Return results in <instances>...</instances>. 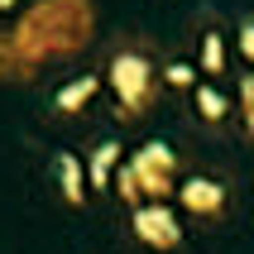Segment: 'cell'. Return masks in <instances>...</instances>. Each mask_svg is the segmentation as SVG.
<instances>
[{
    "label": "cell",
    "mask_w": 254,
    "mask_h": 254,
    "mask_svg": "<svg viewBox=\"0 0 254 254\" xmlns=\"http://www.w3.org/2000/svg\"><path fill=\"white\" fill-rule=\"evenodd\" d=\"M240 58H250V63H254V19H245V24H240Z\"/></svg>",
    "instance_id": "12"
},
{
    "label": "cell",
    "mask_w": 254,
    "mask_h": 254,
    "mask_svg": "<svg viewBox=\"0 0 254 254\" xmlns=\"http://www.w3.org/2000/svg\"><path fill=\"white\" fill-rule=\"evenodd\" d=\"M192 96H197V111H201V120H211V125H221L226 120V111H230V101L216 91L211 82H197L192 86Z\"/></svg>",
    "instance_id": "8"
},
{
    "label": "cell",
    "mask_w": 254,
    "mask_h": 254,
    "mask_svg": "<svg viewBox=\"0 0 254 254\" xmlns=\"http://www.w3.org/2000/svg\"><path fill=\"white\" fill-rule=\"evenodd\" d=\"M163 77H168L173 86H197V72L187 67V63H173V67H163Z\"/></svg>",
    "instance_id": "11"
},
{
    "label": "cell",
    "mask_w": 254,
    "mask_h": 254,
    "mask_svg": "<svg viewBox=\"0 0 254 254\" xmlns=\"http://www.w3.org/2000/svg\"><path fill=\"white\" fill-rule=\"evenodd\" d=\"M240 115H245V129L254 134V72L240 82Z\"/></svg>",
    "instance_id": "10"
},
{
    "label": "cell",
    "mask_w": 254,
    "mask_h": 254,
    "mask_svg": "<svg viewBox=\"0 0 254 254\" xmlns=\"http://www.w3.org/2000/svg\"><path fill=\"white\" fill-rule=\"evenodd\" d=\"M14 5H19V0H0V10H14Z\"/></svg>",
    "instance_id": "13"
},
{
    "label": "cell",
    "mask_w": 254,
    "mask_h": 254,
    "mask_svg": "<svg viewBox=\"0 0 254 254\" xmlns=\"http://www.w3.org/2000/svg\"><path fill=\"white\" fill-rule=\"evenodd\" d=\"M201 72H211V77H221L226 72V39L221 34H201Z\"/></svg>",
    "instance_id": "9"
},
{
    "label": "cell",
    "mask_w": 254,
    "mask_h": 254,
    "mask_svg": "<svg viewBox=\"0 0 254 254\" xmlns=\"http://www.w3.org/2000/svg\"><path fill=\"white\" fill-rule=\"evenodd\" d=\"M82 168H86V183H91V187H111L115 168H120V144H115V139H101Z\"/></svg>",
    "instance_id": "7"
},
{
    "label": "cell",
    "mask_w": 254,
    "mask_h": 254,
    "mask_svg": "<svg viewBox=\"0 0 254 254\" xmlns=\"http://www.w3.org/2000/svg\"><path fill=\"white\" fill-rule=\"evenodd\" d=\"M96 86H101V77H96V72H82V77H72L67 86H58L53 111H58V115H77V111L86 106V101L96 96Z\"/></svg>",
    "instance_id": "6"
},
{
    "label": "cell",
    "mask_w": 254,
    "mask_h": 254,
    "mask_svg": "<svg viewBox=\"0 0 254 254\" xmlns=\"http://www.w3.org/2000/svg\"><path fill=\"white\" fill-rule=\"evenodd\" d=\"M53 178H58V192H63V201L67 206H82L86 201V168L77 154H53Z\"/></svg>",
    "instance_id": "5"
},
{
    "label": "cell",
    "mask_w": 254,
    "mask_h": 254,
    "mask_svg": "<svg viewBox=\"0 0 254 254\" xmlns=\"http://www.w3.org/2000/svg\"><path fill=\"white\" fill-rule=\"evenodd\" d=\"M129 226L149 250H178L183 245V226H178V211H168V201H139L129 211Z\"/></svg>",
    "instance_id": "3"
},
{
    "label": "cell",
    "mask_w": 254,
    "mask_h": 254,
    "mask_svg": "<svg viewBox=\"0 0 254 254\" xmlns=\"http://www.w3.org/2000/svg\"><path fill=\"white\" fill-rule=\"evenodd\" d=\"M111 86H115V101H120V115H144L149 101H154V86H158V72L154 63L134 48L111 58Z\"/></svg>",
    "instance_id": "2"
},
{
    "label": "cell",
    "mask_w": 254,
    "mask_h": 254,
    "mask_svg": "<svg viewBox=\"0 0 254 254\" xmlns=\"http://www.w3.org/2000/svg\"><path fill=\"white\" fill-rule=\"evenodd\" d=\"M178 197H183V206L192 216H221L226 211V187L216 183V178H187L178 187Z\"/></svg>",
    "instance_id": "4"
},
{
    "label": "cell",
    "mask_w": 254,
    "mask_h": 254,
    "mask_svg": "<svg viewBox=\"0 0 254 254\" xmlns=\"http://www.w3.org/2000/svg\"><path fill=\"white\" fill-rule=\"evenodd\" d=\"M125 168H129V178H134L139 201H163L173 187H178V154H173V144H163V139L139 144V149L125 158Z\"/></svg>",
    "instance_id": "1"
}]
</instances>
